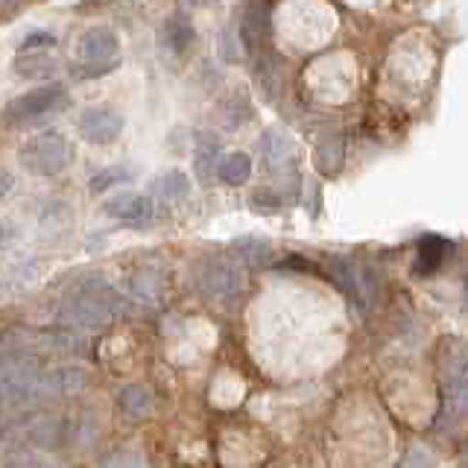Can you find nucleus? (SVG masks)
Masks as SVG:
<instances>
[{"mask_svg":"<svg viewBox=\"0 0 468 468\" xmlns=\"http://www.w3.org/2000/svg\"><path fill=\"white\" fill-rule=\"evenodd\" d=\"M12 187H15V176L9 170H0V199H4Z\"/></svg>","mask_w":468,"mask_h":468,"instance_id":"obj_28","label":"nucleus"},{"mask_svg":"<svg viewBox=\"0 0 468 468\" xmlns=\"http://www.w3.org/2000/svg\"><path fill=\"white\" fill-rule=\"evenodd\" d=\"M197 38V29H194V21L187 18L185 12H173L165 18V24H161L158 29V41H161V48L176 53V56H182L190 50V44H194Z\"/></svg>","mask_w":468,"mask_h":468,"instance_id":"obj_11","label":"nucleus"},{"mask_svg":"<svg viewBox=\"0 0 468 468\" xmlns=\"http://www.w3.org/2000/svg\"><path fill=\"white\" fill-rule=\"evenodd\" d=\"M21 9H24L21 4H0V24H4V21H9L12 15H18Z\"/></svg>","mask_w":468,"mask_h":468,"instance_id":"obj_29","label":"nucleus"},{"mask_svg":"<svg viewBox=\"0 0 468 468\" xmlns=\"http://www.w3.org/2000/svg\"><path fill=\"white\" fill-rule=\"evenodd\" d=\"M194 158H197V176H199L202 182H208L211 176L217 173L219 161H223V155H219L217 135H211V132H197V138H194Z\"/></svg>","mask_w":468,"mask_h":468,"instance_id":"obj_17","label":"nucleus"},{"mask_svg":"<svg viewBox=\"0 0 468 468\" xmlns=\"http://www.w3.org/2000/svg\"><path fill=\"white\" fill-rule=\"evenodd\" d=\"M56 70V58L48 53H21L15 58V73L18 77H50Z\"/></svg>","mask_w":468,"mask_h":468,"instance_id":"obj_22","label":"nucleus"},{"mask_svg":"<svg viewBox=\"0 0 468 468\" xmlns=\"http://www.w3.org/2000/svg\"><path fill=\"white\" fill-rule=\"evenodd\" d=\"M77 129H80V138L82 141L94 144V146H106V144H114L117 138H121V132H123V114H117L109 106L88 109V112H82Z\"/></svg>","mask_w":468,"mask_h":468,"instance_id":"obj_7","label":"nucleus"},{"mask_svg":"<svg viewBox=\"0 0 468 468\" xmlns=\"http://www.w3.org/2000/svg\"><path fill=\"white\" fill-rule=\"evenodd\" d=\"M325 267H328V275L334 278V284L348 296V302L355 304L363 316L372 314V307L380 299V278L372 263L348 258V255H334L328 258Z\"/></svg>","mask_w":468,"mask_h":468,"instance_id":"obj_2","label":"nucleus"},{"mask_svg":"<svg viewBox=\"0 0 468 468\" xmlns=\"http://www.w3.org/2000/svg\"><path fill=\"white\" fill-rule=\"evenodd\" d=\"M451 243L445 238H436V234H424L416 246V261H413V270L419 275H433L436 270H442V263L451 255Z\"/></svg>","mask_w":468,"mask_h":468,"instance_id":"obj_13","label":"nucleus"},{"mask_svg":"<svg viewBox=\"0 0 468 468\" xmlns=\"http://www.w3.org/2000/svg\"><path fill=\"white\" fill-rule=\"evenodd\" d=\"M436 366L445 392V416L451 421H468V351L457 336L439 343Z\"/></svg>","mask_w":468,"mask_h":468,"instance_id":"obj_1","label":"nucleus"},{"mask_svg":"<svg viewBox=\"0 0 468 468\" xmlns=\"http://www.w3.org/2000/svg\"><path fill=\"white\" fill-rule=\"evenodd\" d=\"M77 50L85 58V65H97V68L117 65L121 38H117V33L112 27H91V29H85V33L80 36Z\"/></svg>","mask_w":468,"mask_h":468,"instance_id":"obj_9","label":"nucleus"},{"mask_svg":"<svg viewBox=\"0 0 468 468\" xmlns=\"http://www.w3.org/2000/svg\"><path fill=\"white\" fill-rule=\"evenodd\" d=\"M85 369L82 366H65V369L44 372L38 378V392L41 395H73L85 387Z\"/></svg>","mask_w":468,"mask_h":468,"instance_id":"obj_15","label":"nucleus"},{"mask_svg":"<svg viewBox=\"0 0 468 468\" xmlns=\"http://www.w3.org/2000/svg\"><path fill=\"white\" fill-rule=\"evenodd\" d=\"M255 77L263 88V94H267L270 100L282 94L284 88V70H282V62L272 56V53H263L255 58Z\"/></svg>","mask_w":468,"mask_h":468,"instance_id":"obj_18","label":"nucleus"},{"mask_svg":"<svg viewBox=\"0 0 468 468\" xmlns=\"http://www.w3.org/2000/svg\"><path fill=\"white\" fill-rule=\"evenodd\" d=\"M249 205H252L258 214H275L282 208V197H278L272 187H258L252 190V197H249Z\"/></svg>","mask_w":468,"mask_h":468,"instance_id":"obj_25","label":"nucleus"},{"mask_svg":"<svg viewBox=\"0 0 468 468\" xmlns=\"http://www.w3.org/2000/svg\"><path fill=\"white\" fill-rule=\"evenodd\" d=\"M217 176L226 185H243V182H249V176H252V158L246 153H229V155H223V161H219Z\"/></svg>","mask_w":468,"mask_h":468,"instance_id":"obj_20","label":"nucleus"},{"mask_svg":"<svg viewBox=\"0 0 468 468\" xmlns=\"http://www.w3.org/2000/svg\"><path fill=\"white\" fill-rule=\"evenodd\" d=\"M117 316V296L106 287L82 290L77 299H70L62 311V325L80 331H102Z\"/></svg>","mask_w":468,"mask_h":468,"instance_id":"obj_6","label":"nucleus"},{"mask_svg":"<svg viewBox=\"0 0 468 468\" xmlns=\"http://www.w3.org/2000/svg\"><path fill=\"white\" fill-rule=\"evenodd\" d=\"M340 161H343V138H325L316 146V165L325 173H334L340 167Z\"/></svg>","mask_w":468,"mask_h":468,"instance_id":"obj_24","label":"nucleus"},{"mask_svg":"<svg viewBox=\"0 0 468 468\" xmlns=\"http://www.w3.org/2000/svg\"><path fill=\"white\" fill-rule=\"evenodd\" d=\"M261 153L272 173H287L292 170V161H296V146L284 132H267L261 141Z\"/></svg>","mask_w":468,"mask_h":468,"instance_id":"obj_14","label":"nucleus"},{"mask_svg":"<svg viewBox=\"0 0 468 468\" xmlns=\"http://www.w3.org/2000/svg\"><path fill=\"white\" fill-rule=\"evenodd\" d=\"M70 106V94L65 91V85H41L36 91H27L21 97H15L9 106L4 109V123L6 126H29L38 123L44 117L58 114Z\"/></svg>","mask_w":468,"mask_h":468,"instance_id":"obj_5","label":"nucleus"},{"mask_svg":"<svg viewBox=\"0 0 468 468\" xmlns=\"http://www.w3.org/2000/svg\"><path fill=\"white\" fill-rule=\"evenodd\" d=\"M132 296H135L141 304H158L165 299V282L153 272H144L132 278Z\"/></svg>","mask_w":468,"mask_h":468,"instance_id":"obj_23","label":"nucleus"},{"mask_svg":"<svg viewBox=\"0 0 468 468\" xmlns=\"http://www.w3.org/2000/svg\"><path fill=\"white\" fill-rule=\"evenodd\" d=\"M463 468H468V460H465V463H463Z\"/></svg>","mask_w":468,"mask_h":468,"instance_id":"obj_30","label":"nucleus"},{"mask_svg":"<svg viewBox=\"0 0 468 468\" xmlns=\"http://www.w3.org/2000/svg\"><path fill=\"white\" fill-rule=\"evenodd\" d=\"M100 468H146V460L138 451H114L100 463Z\"/></svg>","mask_w":468,"mask_h":468,"instance_id":"obj_26","label":"nucleus"},{"mask_svg":"<svg viewBox=\"0 0 468 468\" xmlns=\"http://www.w3.org/2000/svg\"><path fill=\"white\" fill-rule=\"evenodd\" d=\"M153 194H155L158 199H165V202L176 205V202L187 199V194H190V179H187V176H185L182 170L161 173L158 179L153 182Z\"/></svg>","mask_w":468,"mask_h":468,"instance_id":"obj_19","label":"nucleus"},{"mask_svg":"<svg viewBox=\"0 0 468 468\" xmlns=\"http://www.w3.org/2000/svg\"><path fill=\"white\" fill-rule=\"evenodd\" d=\"M102 211L114 219H121L126 226H144L153 219V199L135 194V190H123V194L102 202Z\"/></svg>","mask_w":468,"mask_h":468,"instance_id":"obj_10","label":"nucleus"},{"mask_svg":"<svg viewBox=\"0 0 468 468\" xmlns=\"http://www.w3.org/2000/svg\"><path fill=\"white\" fill-rule=\"evenodd\" d=\"M231 258L238 261L240 267L261 270V267H270L272 263L275 249H272V243L261 240V238H238L231 243Z\"/></svg>","mask_w":468,"mask_h":468,"instance_id":"obj_16","label":"nucleus"},{"mask_svg":"<svg viewBox=\"0 0 468 468\" xmlns=\"http://www.w3.org/2000/svg\"><path fill=\"white\" fill-rule=\"evenodd\" d=\"M56 44V36L50 33H44V29H36V33H27L18 44V50L21 53H44V50H50Z\"/></svg>","mask_w":468,"mask_h":468,"instance_id":"obj_27","label":"nucleus"},{"mask_svg":"<svg viewBox=\"0 0 468 468\" xmlns=\"http://www.w3.org/2000/svg\"><path fill=\"white\" fill-rule=\"evenodd\" d=\"M117 407H121V413L129 416L132 421H144L155 413V395L144 384H126L117 392Z\"/></svg>","mask_w":468,"mask_h":468,"instance_id":"obj_12","label":"nucleus"},{"mask_svg":"<svg viewBox=\"0 0 468 468\" xmlns=\"http://www.w3.org/2000/svg\"><path fill=\"white\" fill-rule=\"evenodd\" d=\"M272 33V4H249L240 18V41L255 58L263 56Z\"/></svg>","mask_w":468,"mask_h":468,"instance_id":"obj_8","label":"nucleus"},{"mask_svg":"<svg viewBox=\"0 0 468 468\" xmlns=\"http://www.w3.org/2000/svg\"><path fill=\"white\" fill-rule=\"evenodd\" d=\"M21 167L36 176H58L70 167L73 161V144L62 132H41V135L29 138L18 150Z\"/></svg>","mask_w":468,"mask_h":468,"instance_id":"obj_4","label":"nucleus"},{"mask_svg":"<svg viewBox=\"0 0 468 468\" xmlns=\"http://www.w3.org/2000/svg\"><path fill=\"white\" fill-rule=\"evenodd\" d=\"M194 284L214 304H229L243 292V267L229 255L205 258L194 267Z\"/></svg>","mask_w":468,"mask_h":468,"instance_id":"obj_3","label":"nucleus"},{"mask_svg":"<svg viewBox=\"0 0 468 468\" xmlns=\"http://www.w3.org/2000/svg\"><path fill=\"white\" fill-rule=\"evenodd\" d=\"M132 179H135V167L112 165V167H102L100 173L91 176V182H88V190H91V194H102V190H109L114 185H126Z\"/></svg>","mask_w":468,"mask_h":468,"instance_id":"obj_21","label":"nucleus"}]
</instances>
